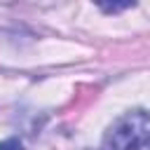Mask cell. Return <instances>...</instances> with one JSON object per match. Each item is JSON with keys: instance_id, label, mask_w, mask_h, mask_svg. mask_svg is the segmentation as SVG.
I'll list each match as a JSON object with an SVG mask.
<instances>
[{"instance_id": "obj_3", "label": "cell", "mask_w": 150, "mask_h": 150, "mask_svg": "<svg viewBox=\"0 0 150 150\" xmlns=\"http://www.w3.org/2000/svg\"><path fill=\"white\" fill-rule=\"evenodd\" d=\"M129 7H134V5L131 2H124V5H101L103 12H112V14L115 12H122V9H129Z\"/></svg>"}, {"instance_id": "obj_2", "label": "cell", "mask_w": 150, "mask_h": 150, "mask_svg": "<svg viewBox=\"0 0 150 150\" xmlns=\"http://www.w3.org/2000/svg\"><path fill=\"white\" fill-rule=\"evenodd\" d=\"M0 150H23V145L16 141V138H7L0 143Z\"/></svg>"}, {"instance_id": "obj_1", "label": "cell", "mask_w": 150, "mask_h": 150, "mask_svg": "<svg viewBox=\"0 0 150 150\" xmlns=\"http://www.w3.org/2000/svg\"><path fill=\"white\" fill-rule=\"evenodd\" d=\"M101 150H150V112L129 110L112 122Z\"/></svg>"}]
</instances>
